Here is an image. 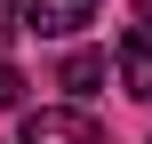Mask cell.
<instances>
[{
    "label": "cell",
    "mask_w": 152,
    "mask_h": 144,
    "mask_svg": "<svg viewBox=\"0 0 152 144\" xmlns=\"http://www.w3.org/2000/svg\"><path fill=\"white\" fill-rule=\"evenodd\" d=\"M96 8L104 0H24V32H40V40H72V32H88L96 24Z\"/></svg>",
    "instance_id": "6da1fadb"
},
{
    "label": "cell",
    "mask_w": 152,
    "mask_h": 144,
    "mask_svg": "<svg viewBox=\"0 0 152 144\" xmlns=\"http://www.w3.org/2000/svg\"><path fill=\"white\" fill-rule=\"evenodd\" d=\"M24 144H96V120L80 104H48V112H24Z\"/></svg>",
    "instance_id": "7a4b0ae2"
},
{
    "label": "cell",
    "mask_w": 152,
    "mask_h": 144,
    "mask_svg": "<svg viewBox=\"0 0 152 144\" xmlns=\"http://www.w3.org/2000/svg\"><path fill=\"white\" fill-rule=\"evenodd\" d=\"M120 88L152 104V24H128V40H120Z\"/></svg>",
    "instance_id": "3957f363"
},
{
    "label": "cell",
    "mask_w": 152,
    "mask_h": 144,
    "mask_svg": "<svg viewBox=\"0 0 152 144\" xmlns=\"http://www.w3.org/2000/svg\"><path fill=\"white\" fill-rule=\"evenodd\" d=\"M56 80H64V88H72V96H96V80H104V56H96V48H72V56H64V72H56Z\"/></svg>",
    "instance_id": "277c9868"
},
{
    "label": "cell",
    "mask_w": 152,
    "mask_h": 144,
    "mask_svg": "<svg viewBox=\"0 0 152 144\" xmlns=\"http://www.w3.org/2000/svg\"><path fill=\"white\" fill-rule=\"evenodd\" d=\"M8 104H24V72H16L8 56H0V112H8Z\"/></svg>",
    "instance_id": "5b68a950"
},
{
    "label": "cell",
    "mask_w": 152,
    "mask_h": 144,
    "mask_svg": "<svg viewBox=\"0 0 152 144\" xmlns=\"http://www.w3.org/2000/svg\"><path fill=\"white\" fill-rule=\"evenodd\" d=\"M16 16H24V0H0V24H16Z\"/></svg>",
    "instance_id": "8992f818"
},
{
    "label": "cell",
    "mask_w": 152,
    "mask_h": 144,
    "mask_svg": "<svg viewBox=\"0 0 152 144\" xmlns=\"http://www.w3.org/2000/svg\"><path fill=\"white\" fill-rule=\"evenodd\" d=\"M136 24H152V0H136Z\"/></svg>",
    "instance_id": "52a82bcc"
}]
</instances>
